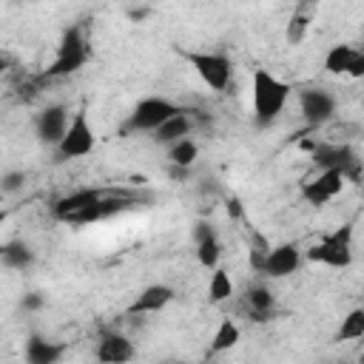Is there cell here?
Here are the masks:
<instances>
[{
    "label": "cell",
    "mask_w": 364,
    "mask_h": 364,
    "mask_svg": "<svg viewBox=\"0 0 364 364\" xmlns=\"http://www.w3.org/2000/svg\"><path fill=\"white\" fill-rule=\"evenodd\" d=\"M250 97H253V119L256 125L264 128L273 119H279V114L284 111L290 100V82L279 80L267 68H256L250 80Z\"/></svg>",
    "instance_id": "cell-1"
},
{
    "label": "cell",
    "mask_w": 364,
    "mask_h": 364,
    "mask_svg": "<svg viewBox=\"0 0 364 364\" xmlns=\"http://www.w3.org/2000/svg\"><path fill=\"white\" fill-rule=\"evenodd\" d=\"M301 262H304V256H301L299 245H293V242H282V245L267 247V250H250V264L262 276H270V279L293 276L301 267Z\"/></svg>",
    "instance_id": "cell-2"
},
{
    "label": "cell",
    "mask_w": 364,
    "mask_h": 364,
    "mask_svg": "<svg viewBox=\"0 0 364 364\" xmlns=\"http://www.w3.org/2000/svg\"><path fill=\"white\" fill-rule=\"evenodd\" d=\"M85 63H88V40H85V34H82L80 26H68L63 31V37H60L57 57L46 68V74L48 77H68V74L80 71Z\"/></svg>",
    "instance_id": "cell-3"
},
{
    "label": "cell",
    "mask_w": 364,
    "mask_h": 364,
    "mask_svg": "<svg viewBox=\"0 0 364 364\" xmlns=\"http://www.w3.org/2000/svg\"><path fill=\"white\" fill-rule=\"evenodd\" d=\"M185 60L193 65L196 77L210 91H228L233 80V63L222 51H185Z\"/></svg>",
    "instance_id": "cell-4"
},
{
    "label": "cell",
    "mask_w": 364,
    "mask_h": 364,
    "mask_svg": "<svg viewBox=\"0 0 364 364\" xmlns=\"http://www.w3.org/2000/svg\"><path fill=\"white\" fill-rule=\"evenodd\" d=\"M350 239H353V228H350V225H344V228H338V230L327 233L321 242H316V245L304 253V259H307V262H316V264L336 267V270L350 267V262H353Z\"/></svg>",
    "instance_id": "cell-5"
},
{
    "label": "cell",
    "mask_w": 364,
    "mask_h": 364,
    "mask_svg": "<svg viewBox=\"0 0 364 364\" xmlns=\"http://www.w3.org/2000/svg\"><path fill=\"white\" fill-rule=\"evenodd\" d=\"M182 108L165 97H145L134 105V111L128 114L125 131H156L159 125H165L171 117H176Z\"/></svg>",
    "instance_id": "cell-6"
},
{
    "label": "cell",
    "mask_w": 364,
    "mask_h": 364,
    "mask_svg": "<svg viewBox=\"0 0 364 364\" xmlns=\"http://www.w3.org/2000/svg\"><path fill=\"white\" fill-rule=\"evenodd\" d=\"M94 142H97V136H94V128H91V122H88V114H85V108H80V111L71 117V125H68L63 142L54 148V156H57V162H68V159L88 156V154L94 151Z\"/></svg>",
    "instance_id": "cell-7"
},
{
    "label": "cell",
    "mask_w": 364,
    "mask_h": 364,
    "mask_svg": "<svg viewBox=\"0 0 364 364\" xmlns=\"http://www.w3.org/2000/svg\"><path fill=\"white\" fill-rule=\"evenodd\" d=\"M307 148L313 151V162L321 165V171L333 168V171H341L347 176V182H355L361 176V159L355 156V151L350 145H330V142H307Z\"/></svg>",
    "instance_id": "cell-8"
},
{
    "label": "cell",
    "mask_w": 364,
    "mask_h": 364,
    "mask_svg": "<svg viewBox=\"0 0 364 364\" xmlns=\"http://www.w3.org/2000/svg\"><path fill=\"white\" fill-rule=\"evenodd\" d=\"M299 108H301V117L307 125H324L333 119L336 114V97L324 88H304L299 94Z\"/></svg>",
    "instance_id": "cell-9"
},
{
    "label": "cell",
    "mask_w": 364,
    "mask_h": 364,
    "mask_svg": "<svg viewBox=\"0 0 364 364\" xmlns=\"http://www.w3.org/2000/svg\"><path fill=\"white\" fill-rule=\"evenodd\" d=\"M68 125H71V119H68V111H65L63 105H46V108L37 114V119H34V128H37L40 142L54 145V148L63 142Z\"/></svg>",
    "instance_id": "cell-10"
},
{
    "label": "cell",
    "mask_w": 364,
    "mask_h": 364,
    "mask_svg": "<svg viewBox=\"0 0 364 364\" xmlns=\"http://www.w3.org/2000/svg\"><path fill=\"white\" fill-rule=\"evenodd\" d=\"M136 355L134 341L125 333H102L100 344H97V361L100 364H128Z\"/></svg>",
    "instance_id": "cell-11"
},
{
    "label": "cell",
    "mask_w": 364,
    "mask_h": 364,
    "mask_svg": "<svg viewBox=\"0 0 364 364\" xmlns=\"http://www.w3.org/2000/svg\"><path fill=\"white\" fill-rule=\"evenodd\" d=\"M65 344L63 341H51L40 333H31L23 344V358L26 364H57L63 355H65Z\"/></svg>",
    "instance_id": "cell-12"
},
{
    "label": "cell",
    "mask_w": 364,
    "mask_h": 364,
    "mask_svg": "<svg viewBox=\"0 0 364 364\" xmlns=\"http://www.w3.org/2000/svg\"><path fill=\"white\" fill-rule=\"evenodd\" d=\"M173 287L171 284H148L131 304H128V316H139V313H159L173 301Z\"/></svg>",
    "instance_id": "cell-13"
},
{
    "label": "cell",
    "mask_w": 364,
    "mask_h": 364,
    "mask_svg": "<svg viewBox=\"0 0 364 364\" xmlns=\"http://www.w3.org/2000/svg\"><path fill=\"white\" fill-rule=\"evenodd\" d=\"M97 202H102V193H100V191H94V188H80V191H74V193L57 199L54 216H57L60 222H68L71 216H77L80 210H85V208H91V205H97Z\"/></svg>",
    "instance_id": "cell-14"
},
{
    "label": "cell",
    "mask_w": 364,
    "mask_h": 364,
    "mask_svg": "<svg viewBox=\"0 0 364 364\" xmlns=\"http://www.w3.org/2000/svg\"><path fill=\"white\" fill-rule=\"evenodd\" d=\"M191 128H193V122H191V114L182 108L176 117H171L165 125H159L156 131H154V142H159V145H176V142H182V139H188V134H191Z\"/></svg>",
    "instance_id": "cell-15"
},
{
    "label": "cell",
    "mask_w": 364,
    "mask_h": 364,
    "mask_svg": "<svg viewBox=\"0 0 364 364\" xmlns=\"http://www.w3.org/2000/svg\"><path fill=\"white\" fill-rule=\"evenodd\" d=\"M0 259H3V264L11 267V270H26V267L34 264V250H31L23 239H14V242H6V245H3Z\"/></svg>",
    "instance_id": "cell-16"
},
{
    "label": "cell",
    "mask_w": 364,
    "mask_h": 364,
    "mask_svg": "<svg viewBox=\"0 0 364 364\" xmlns=\"http://www.w3.org/2000/svg\"><path fill=\"white\" fill-rule=\"evenodd\" d=\"M245 301H247V310H250L259 321H264V316H270L273 307H276V296H273L264 284H253V287H247Z\"/></svg>",
    "instance_id": "cell-17"
},
{
    "label": "cell",
    "mask_w": 364,
    "mask_h": 364,
    "mask_svg": "<svg viewBox=\"0 0 364 364\" xmlns=\"http://www.w3.org/2000/svg\"><path fill=\"white\" fill-rule=\"evenodd\" d=\"M239 338H242L239 324L233 318H222L216 333H213V338H210V353H228V350H233L239 344Z\"/></svg>",
    "instance_id": "cell-18"
},
{
    "label": "cell",
    "mask_w": 364,
    "mask_h": 364,
    "mask_svg": "<svg viewBox=\"0 0 364 364\" xmlns=\"http://www.w3.org/2000/svg\"><path fill=\"white\" fill-rule=\"evenodd\" d=\"M353 54H355V46H350V43L330 46V51L324 54V68H327V74H347Z\"/></svg>",
    "instance_id": "cell-19"
},
{
    "label": "cell",
    "mask_w": 364,
    "mask_h": 364,
    "mask_svg": "<svg viewBox=\"0 0 364 364\" xmlns=\"http://www.w3.org/2000/svg\"><path fill=\"white\" fill-rule=\"evenodd\" d=\"M233 296V279L225 267H216L210 273V282H208V301L210 304H222Z\"/></svg>",
    "instance_id": "cell-20"
},
{
    "label": "cell",
    "mask_w": 364,
    "mask_h": 364,
    "mask_svg": "<svg viewBox=\"0 0 364 364\" xmlns=\"http://www.w3.org/2000/svg\"><path fill=\"white\" fill-rule=\"evenodd\" d=\"M353 338H364V307H353L336 330V341H353Z\"/></svg>",
    "instance_id": "cell-21"
},
{
    "label": "cell",
    "mask_w": 364,
    "mask_h": 364,
    "mask_svg": "<svg viewBox=\"0 0 364 364\" xmlns=\"http://www.w3.org/2000/svg\"><path fill=\"white\" fill-rule=\"evenodd\" d=\"M196 156H199V145L193 139H182V142H176V145L168 148V162L173 168H185L188 171L196 162Z\"/></svg>",
    "instance_id": "cell-22"
},
{
    "label": "cell",
    "mask_w": 364,
    "mask_h": 364,
    "mask_svg": "<svg viewBox=\"0 0 364 364\" xmlns=\"http://www.w3.org/2000/svg\"><path fill=\"white\" fill-rule=\"evenodd\" d=\"M307 28H310V14H307V11L290 14V20H287V26H284V40H287V46H299V43L307 37Z\"/></svg>",
    "instance_id": "cell-23"
},
{
    "label": "cell",
    "mask_w": 364,
    "mask_h": 364,
    "mask_svg": "<svg viewBox=\"0 0 364 364\" xmlns=\"http://www.w3.org/2000/svg\"><path fill=\"white\" fill-rule=\"evenodd\" d=\"M219 259H222V245H219L216 236H210V239H205V242L196 245V262H199L202 267L216 270V267H219Z\"/></svg>",
    "instance_id": "cell-24"
},
{
    "label": "cell",
    "mask_w": 364,
    "mask_h": 364,
    "mask_svg": "<svg viewBox=\"0 0 364 364\" xmlns=\"http://www.w3.org/2000/svg\"><path fill=\"white\" fill-rule=\"evenodd\" d=\"M316 182H318V188L330 196V199H336L341 191H344V185H347V176L341 173V171H333V168H327V171H321L318 176H316Z\"/></svg>",
    "instance_id": "cell-25"
},
{
    "label": "cell",
    "mask_w": 364,
    "mask_h": 364,
    "mask_svg": "<svg viewBox=\"0 0 364 364\" xmlns=\"http://www.w3.org/2000/svg\"><path fill=\"white\" fill-rule=\"evenodd\" d=\"M301 199H304L307 205H313V208H324V205L330 202V196L318 188V182H316V179H307V182L301 185Z\"/></svg>",
    "instance_id": "cell-26"
},
{
    "label": "cell",
    "mask_w": 364,
    "mask_h": 364,
    "mask_svg": "<svg viewBox=\"0 0 364 364\" xmlns=\"http://www.w3.org/2000/svg\"><path fill=\"white\" fill-rule=\"evenodd\" d=\"M23 182H26L23 171H6L0 176V191L3 193H17V191H23Z\"/></svg>",
    "instance_id": "cell-27"
},
{
    "label": "cell",
    "mask_w": 364,
    "mask_h": 364,
    "mask_svg": "<svg viewBox=\"0 0 364 364\" xmlns=\"http://www.w3.org/2000/svg\"><path fill=\"white\" fill-rule=\"evenodd\" d=\"M347 77H364V51H361V48H355V54H353V60H350Z\"/></svg>",
    "instance_id": "cell-28"
},
{
    "label": "cell",
    "mask_w": 364,
    "mask_h": 364,
    "mask_svg": "<svg viewBox=\"0 0 364 364\" xmlns=\"http://www.w3.org/2000/svg\"><path fill=\"white\" fill-rule=\"evenodd\" d=\"M210 236H216V233H213V225L196 222V228H193V242L199 245V242H205V239H210Z\"/></svg>",
    "instance_id": "cell-29"
},
{
    "label": "cell",
    "mask_w": 364,
    "mask_h": 364,
    "mask_svg": "<svg viewBox=\"0 0 364 364\" xmlns=\"http://www.w3.org/2000/svg\"><path fill=\"white\" fill-rule=\"evenodd\" d=\"M46 304V296H40V293H26L23 296V310H40Z\"/></svg>",
    "instance_id": "cell-30"
},
{
    "label": "cell",
    "mask_w": 364,
    "mask_h": 364,
    "mask_svg": "<svg viewBox=\"0 0 364 364\" xmlns=\"http://www.w3.org/2000/svg\"><path fill=\"white\" fill-rule=\"evenodd\" d=\"M148 11H151V9H128V17H134V20H142Z\"/></svg>",
    "instance_id": "cell-31"
},
{
    "label": "cell",
    "mask_w": 364,
    "mask_h": 364,
    "mask_svg": "<svg viewBox=\"0 0 364 364\" xmlns=\"http://www.w3.org/2000/svg\"><path fill=\"white\" fill-rule=\"evenodd\" d=\"M185 176H188L185 168H173V165H171V179H185Z\"/></svg>",
    "instance_id": "cell-32"
},
{
    "label": "cell",
    "mask_w": 364,
    "mask_h": 364,
    "mask_svg": "<svg viewBox=\"0 0 364 364\" xmlns=\"http://www.w3.org/2000/svg\"><path fill=\"white\" fill-rule=\"evenodd\" d=\"M168 364H188V361H168Z\"/></svg>",
    "instance_id": "cell-33"
}]
</instances>
